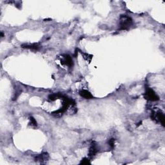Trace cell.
<instances>
[{
	"mask_svg": "<svg viewBox=\"0 0 165 165\" xmlns=\"http://www.w3.org/2000/svg\"><path fill=\"white\" fill-rule=\"evenodd\" d=\"M133 23V20L127 15H121L119 18L120 30H127L130 28Z\"/></svg>",
	"mask_w": 165,
	"mask_h": 165,
	"instance_id": "1",
	"label": "cell"
},
{
	"mask_svg": "<svg viewBox=\"0 0 165 165\" xmlns=\"http://www.w3.org/2000/svg\"><path fill=\"white\" fill-rule=\"evenodd\" d=\"M144 97H145V98L146 99L151 101H156L159 99V97L155 94V92L150 88H146V92H145V95H144Z\"/></svg>",
	"mask_w": 165,
	"mask_h": 165,
	"instance_id": "2",
	"label": "cell"
},
{
	"mask_svg": "<svg viewBox=\"0 0 165 165\" xmlns=\"http://www.w3.org/2000/svg\"><path fill=\"white\" fill-rule=\"evenodd\" d=\"M152 118L156 122L160 123L163 126H164V116L161 110L153 112L152 113Z\"/></svg>",
	"mask_w": 165,
	"mask_h": 165,
	"instance_id": "3",
	"label": "cell"
},
{
	"mask_svg": "<svg viewBox=\"0 0 165 165\" xmlns=\"http://www.w3.org/2000/svg\"><path fill=\"white\" fill-rule=\"evenodd\" d=\"M61 63L63 64L68 66V67H72L73 65V61H72V58L69 55H62V59H61Z\"/></svg>",
	"mask_w": 165,
	"mask_h": 165,
	"instance_id": "4",
	"label": "cell"
},
{
	"mask_svg": "<svg viewBox=\"0 0 165 165\" xmlns=\"http://www.w3.org/2000/svg\"><path fill=\"white\" fill-rule=\"evenodd\" d=\"M80 94L81 97H84L85 99H92L93 98V96L90 93V92H88V90H82L80 92Z\"/></svg>",
	"mask_w": 165,
	"mask_h": 165,
	"instance_id": "5",
	"label": "cell"
},
{
	"mask_svg": "<svg viewBox=\"0 0 165 165\" xmlns=\"http://www.w3.org/2000/svg\"><path fill=\"white\" fill-rule=\"evenodd\" d=\"M21 47L23 48H27V49H31V50H38L39 48V46L38 44H24L22 45Z\"/></svg>",
	"mask_w": 165,
	"mask_h": 165,
	"instance_id": "6",
	"label": "cell"
},
{
	"mask_svg": "<svg viewBox=\"0 0 165 165\" xmlns=\"http://www.w3.org/2000/svg\"><path fill=\"white\" fill-rule=\"evenodd\" d=\"M48 154L47 153H44V154H42L41 155H39V156L35 158V161H47L48 159Z\"/></svg>",
	"mask_w": 165,
	"mask_h": 165,
	"instance_id": "7",
	"label": "cell"
},
{
	"mask_svg": "<svg viewBox=\"0 0 165 165\" xmlns=\"http://www.w3.org/2000/svg\"><path fill=\"white\" fill-rule=\"evenodd\" d=\"M97 152V149L96 148V145H92L91 147L90 148L89 150V156L90 157H93L96 154Z\"/></svg>",
	"mask_w": 165,
	"mask_h": 165,
	"instance_id": "8",
	"label": "cell"
},
{
	"mask_svg": "<svg viewBox=\"0 0 165 165\" xmlns=\"http://www.w3.org/2000/svg\"><path fill=\"white\" fill-rule=\"evenodd\" d=\"M30 125H31L32 126H37V121H35V119L33 117H30V123H29Z\"/></svg>",
	"mask_w": 165,
	"mask_h": 165,
	"instance_id": "9",
	"label": "cell"
},
{
	"mask_svg": "<svg viewBox=\"0 0 165 165\" xmlns=\"http://www.w3.org/2000/svg\"><path fill=\"white\" fill-rule=\"evenodd\" d=\"M88 163H90V161L87 158H84V159H83L81 162V164H88Z\"/></svg>",
	"mask_w": 165,
	"mask_h": 165,
	"instance_id": "10",
	"label": "cell"
},
{
	"mask_svg": "<svg viewBox=\"0 0 165 165\" xmlns=\"http://www.w3.org/2000/svg\"><path fill=\"white\" fill-rule=\"evenodd\" d=\"M109 145L112 148L114 147V145H115V139H111L109 141Z\"/></svg>",
	"mask_w": 165,
	"mask_h": 165,
	"instance_id": "11",
	"label": "cell"
},
{
	"mask_svg": "<svg viewBox=\"0 0 165 165\" xmlns=\"http://www.w3.org/2000/svg\"><path fill=\"white\" fill-rule=\"evenodd\" d=\"M1 37H3V32H1Z\"/></svg>",
	"mask_w": 165,
	"mask_h": 165,
	"instance_id": "12",
	"label": "cell"
}]
</instances>
